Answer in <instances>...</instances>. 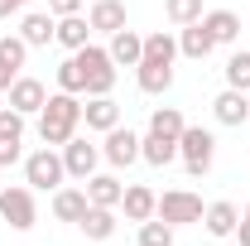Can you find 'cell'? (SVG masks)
<instances>
[{"label": "cell", "instance_id": "1", "mask_svg": "<svg viewBox=\"0 0 250 246\" xmlns=\"http://www.w3.org/2000/svg\"><path fill=\"white\" fill-rule=\"evenodd\" d=\"M77 125H82V97L53 92L43 101V111H39V140H43V145L62 150V145L77 135Z\"/></svg>", "mask_w": 250, "mask_h": 246}, {"label": "cell", "instance_id": "2", "mask_svg": "<svg viewBox=\"0 0 250 246\" xmlns=\"http://www.w3.org/2000/svg\"><path fill=\"white\" fill-rule=\"evenodd\" d=\"M178 159H183V169L192 179H202V174L212 169V159H217V135H212L207 125H183V135H178Z\"/></svg>", "mask_w": 250, "mask_h": 246}, {"label": "cell", "instance_id": "3", "mask_svg": "<svg viewBox=\"0 0 250 246\" xmlns=\"http://www.w3.org/2000/svg\"><path fill=\"white\" fill-rule=\"evenodd\" d=\"M62 179H67V169H62V150L43 145V150L24 154V184H29L34 193H53V188H62Z\"/></svg>", "mask_w": 250, "mask_h": 246}, {"label": "cell", "instance_id": "4", "mask_svg": "<svg viewBox=\"0 0 250 246\" xmlns=\"http://www.w3.org/2000/svg\"><path fill=\"white\" fill-rule=\"evenodd\" d=\"M202 198L192 193V188H168V193H159V208H154V217H164L173 232L178 227H192V222H202Z\"/></svg>", "mask_w": 250, "mask_h": 246}, {"label": "cell", "instance_id": "5", "mask_svg": "<svg viewBox=\"0 0 250 246\" xmlns=\"http://www.w3.org/2000/svg\"><path fill=\"white\" fill-rule=\"evenodd\" d=\"M0 217H5L15 232H29L34 222H39L34 188H29V184H5V188H0Z\"/></svg>", "mask_w": 250, "mask_h": 246}, {"label": "cell", "instance_id": "6", "mask_svg": "<svg viewBox=\"0 0 250 246\" xmlns=\"http://www.w3.org/2000/svg\"><path fill=\"white\" fill-rule=\"evenodd\" d=\"M77 63L87 73V97H111V87H116V63H111V53L96 49V44H87V49H77Z\"/></svg>", "mask_w": 250, "mask_h": 246}, {"label": "cell", "instance_id": "7", "mask_svg": "<svg viewBox=\"0 0 250 246\" xmlns=\"http://www.w3.org/2000/svg\"><path fill=\"white\" fill-rule=\"evenodd\" d=\"M96 164H101V145H92L87 135H72V140L62 145V169H67V179L87 184L96 174Z\"/></svg>", "mask_w": 250, "mask_h": 246}, {"label": "cell", "instance_id": "8", "mask_svg": "<svg viewBox=\"0 0 250 246\" xmlns=\"http://www.w3.org/2000/svg\"><path fill=\"white\" fill-rule=\"evenodd\" d=\"M101 159H106L111 169H130V164L140 159V135H135L130 125H111L106 140H101Z\"/></svg>", "mask_w": 250, "mask_h": 246}, {"label": "cell", "instance_id": "9", "mask_svg": "<svg viewBox=\"0 0 250 246\" xmlns=\"http://www.w3.org/2000/svg\"><path fill=\"white\" fill-rule=\"evenodd\" d=\"M43 101H48V87H43L39 77H24V73H20V77L10 82V92H5V106H15L20 116H39Z\"/></svg>", "mask_w": 250, "mask_h": 246}, {"label": "cell", "instance_id": "10", "mask_svg": "<svg viewBox=\"0 0 250 246\" xmlns=\"http://www.w3.org/2000/svg\"><path fill=\"white\" fill-rule=\"evenodd\" d=\"M135 82L145 97H164L173 87V63H159V58H140L135 63Z\"/></svg>", "mask_w": 250, "mask_h": 246}, {"label": "cell", "instance_id": "11", "mask_svg": "<svg viewBox=\"0 0 250 246\" xmlns=\"http://www.w3.org/2000/svg\"><path fill=\"white\" fill-rule=\"evenodd\" d=\"M212 116H217L221 125H246L250 121V97L236 92V87H226V92L212 97Z\"/></svg>", "mask_w": 250, "mask_h": 246}, {"label": "cell", "instance_id": "12", "mask_svg": "<svg viewBox=\"0 0 250 246\" xmlns=\"http://www.w3.org/2000/svg\"><path fill=\"white\" fill-rule=\"evenodd\" d=\"M53 25H58V20H53L48 10H24V15H20V39H24L29 49H48V44H53Z\"/></svg>", "mask_w": 250, "mask_h": 246}, {"label": "cell", "instance_id": "13", "mask_svg": "<svg viewBox=\"0 0 250 246\" xmlns=\"http://www.w3.org/2000/svg\"><path fill=\"white\" fill-rule=\"evenodd\" d=\"M106 53H111V63H116V68H135V63L145 58V34L116 29V34H111V44H106Z\"/></svg>", "mask_w": 250, "mask_h": 246}, {"label": "cell", "instance_id": "14", "mask_svg": "<svg viewBox=\"0 0 250 246\" xmlns=\"http://www.w3.org/2000/svg\"><path fill=\"white\" fill-rule=\"evenodd\" d=\"M87 25H92V34H111L125 29V0H92V10H87Z\"/></svg>", "mask_w": 250, "mask_h": 246}, {"label": "cell", "instance_id": "15", "mask_svg": "<svg viewBox=\"0 0 250 246\" xmlns=\"http://www.w3.org/2000/svg\"><path fill=\"white\" fill-rule=\"evenodd\" d=\"M53 44H62L67 53L87 49V44H92V25H87V15H62L58 25H53Z\"/></svg>", "mask_w": 250, "mask_h": 246}, {"label": "cell", "instance_id": "16", "mask_svg": "<svg viewBox=\"0 0 250 246\" xmlns=\"http://www.w3.org/2000/svg\"><path fill=\"white\" fill-rule=\"evenodd\" d=\"M82 125L96 130V135H106L111 125H121V106H116L111 97H87V106H82Z\"/></svg>", "mask_w": 250, "mask_h": 246}, {"label": "cell", "instance_id": "17", "mask_svg": "<svg viewBox=\"0 0 250 246\" xmlns=\"http://www.w3.org/2000/svg\"><path fill=\"white\" fill-rule=\"evenodd\" d=\"M92 203H87V188H72V184H62V188H53V217L58 222H82V213H87Z\"/></svg>", "mask_w": 250, "mask_h": 246}, {"label": "cell", "instance_id": "18", "mask_svg": "<svg viewBox=\"0 0 250 246\" xmlns=\"http://www.w3.org/2000/svg\"><path fill=\"white\" fill-rule=\"evenodd\" d=\"M236 222H241V208L236 203H207V213H202V227H207V237H236Z\"/></svg>", "mask_w": 250, "mask_h": 246}, {"label": "cell", "instance_id": "19", "mask_svg": "<svg viewBox=\"0 0 250 246\" xmlns=\"http://www.w3.org/2000/svg\"><path fill=\"white\" fill-rule=\"evenodd\" d=\"M202 29L212 34V44H226V49H231V44L241 39V15H236V10H207V15H202Z\"/></svg>", "mask_w": 250, "mask_h": 246}, {"label": "cell", "instance_id": "20", "mask_svg": "<svg viewBox=\"0 0 250 246\" xmlns=\"http://www.w3.org/2000/svg\"><path fill=\"white\" fill-rule=\"evenodd\" d=\"M121 208H125V217H130V222H149V217H154V208H159V193H154V188H145V184H125Z\"/></svg>", "mask_w": 250, "mask_h": 246}, {"label": "cell", "instance_id": "21", "mask_svg": "<svg viewBox=\"0 0 250 246\" xmlns=\"http://www.w3.org/2000/svg\"><path fill=\"white\" fill-rule=\"evenodd\" d=\"M140 159H145V164H154V169H164V164H173V159H178V140L145 130V135H140Z\"/></svg>", "mask_w": 250, "mask_h": 246}, {"label": "cell", "instance_id": "22", "mask_svg": "<svg viewBox=\"0 0 250 246\" xmlns=\"http://www.w3.org/2000/svg\"><path fill=\"white\" fill-rule=\"evenodd\" d=\"M121 198H125V184L116 174H92L87 179V203H96V208H121Z\"/></svg>", "mask_w": 250, "mask_h": 246}, {"label": "cell", "instance_id": "23", "mask_svg": "<svg viewBox=\"0 0 250 246\" xmlns=\"http://www.w3.org/2000/svg\"><path fill=\"white\" fill-rule=\"evenodd\" d=\"M212 49H217V44H212V34L202 29V20H197V25H183V29H178V53H183V58L202 63L207 53H212Z\"/></svg>", "mask_w": 250, "mask_h": 246}, {"label": "cell", "instance_id": "24", "mask_svg": "<svg viewBox=\"0 0 250 246\" xmlns=\"http://www.w3.org/2000/svg\"><path fill=\"white\" fill-rule=\"evenodd\" d=\"M77 227L87 232V242H111V237H116V208H96V203H92Z\"/></svg>", "mask_w": 250, "mask_h": 246}, {"label": "cell", "instance_id": "25", "mask_svg": "<svg viewBox=\"0 0 250 246\" xmlns=\"http://www.w3.org/2000/svg\"><path fill=\"white\" fill-rule=\"evenodd\" d=\"M58 92L87 97V73H82V63H77V53H67V58L58 63Z\"/></svg>", "mask_w": 250, "mask_h": 246}, {"label": "cell", "instance_id": "26", "mask_svg": "<svg viewBox=\"0 0 250 246\" xmlns=\"http://www.w3.org/2000/svg\"><path fill=\"white\" fill-rule=\"evenodd\" d=\"M183 111H178V106H154V111H149V130H154V135H168V140H178V135H183Z\"/></svg>", "mask_w": 250, "mask_h": 246}, {"label": "cell", "instance_id": "27", "mask_svg": "<svg viewBox=\"0 0 250 246\" xmlns=\"http://www.w3.org/2000/svg\"><path fill=\"white\" fill-rule=\"evenodd\" d=\"M226 87H236V92H250V49H236L231 58H226Z\"/></svg>", "mask_w": 250, "mask_h": 246}, {"label": "cell", "instance_id": "28", "mask_svg": "<svg viewBox=\"0 0 250 246\" xmlns=\"http://www.w3.org/2000/svg\"><path fill=\"white\" fill-rule=\"evenodd\" d=\"M145 58L173 63V58H178V39H173L168 29H154V34H145Z\"/></svg>", "mask_w": 250, "mask_h": 246}, {"label": "cell", "instance_id": "29", "mask_svg": "<svg viewBox=\"0 0 250 246\" xmlns=\"http://www.w3.org/2000/svg\"><path fill=\"white\" fill-rule=\"evenodd\" d=\"M164 15H168V25H197L207 10H202V0H164Z\"/></svg>", "mask_w": 250, "mask_h": 246}, {"label": "cell", "instance_id": "30", "mask_svg": "<svg viewBox=\"0 0 250 246\" xmlns=\"http://www.w3.org/2000/svg\"><path fill=\"white\" fill-rule=\"evenodd\" d=\"M140 246H173V227H168L164 217L140 222Z\"/></svg>", "mask_w": 250, "mask_h": 246}, {"label": "cell", "instance_id": "31", "mask_svg": "<svg viewBox=\"0 0 250 246\" xmlns=\"http://www.w3.org/2000/svg\"><path fill=\"white\" fill-rule=\"evenodd\" d=\"M24 58H29V44H24L20 34H5V39H0V63L20 73V68H24Z\"/></svg>", "mask_w": 250, "mask_h": 246}, {"label": "cell", "instance_id": "32", "mask_svg": "<svg viewBox=\"0 0 250 246\" xmlns=\"http://www.w3.org/2000/svg\"><path fill=\"white\" fill-rule=\"evenodd\" d=\"M24 121H29V116H20L15 106L0 101V140H24Z\"/></svg>", "mask_w": 250, "mask_h": 246}, {"label": "cell", "instance_id": "33", "mask_svg": "<svg viewBox=\"0 0 250 246\" xmlns=\"http://www.w3.org/2000/svg\"><path fill=\"white\" fill-rule=\"evenodd\" d=\"M20 159H24V140H0V169H10Z\"/></svg>", "mask_w": 250, "mask_h": 246}, {"label": "cell", "instance_id": "34", "mask_svg": "<svg viewBox=\"0 0 250 246\" xmlns=\"http://www.w3.org/2000/svg\"><path fill=\"white\" fill-rule=\"evenodd\" d=\"M82 5H87V0H48V15H53V20H62V15H82Z\"/></svg>", "mask_w": 250, "mask_h": 246}, {"label": "cell", "instance_id": "35", "mask_svg": "<svg viewBox=\"0 0 250 246\" xmlns=\"http://www.w3.org/2000/svg\"><path fill=\"white\" fill-rule=\"evenodd\" d=\"M34 0H0V20H10V15H24Z\"/></svg>", "mask_w": 250, "mask_h": 246}, {"label": "cell", "instance_id": "36", "mask_svg": "<svg viewBox=\"0 0 250 246\" xmlns=\"http://www.w3.org/2000/svg\"><path fill=\"white\" fill-rule=\"evenodd\" d=\"M236 242H241V246H250V203L241 208V222H236Z\"/></svg>", "mask_w": 250, "mask_h": 246}, {"label": "cell", "instance_id": "37", "mask_svg": "<svg viewBox=\"0 0 250 246\" xmlns=\"http://www.w3.org/2000/svg\"><path fill=\"white\" fill-rule=\"evenodd\" d=\"M15 77H20V73H15V68H5V63H0V87H5V92H10V82H15Z\"/></svg>", "mask_w": 250, "mask_h": 246}, {"label": "cell", "instance_id": "38", "mask_svg": "<svg viewBox=\"0 0 250 246\" xmlns=\"http://www.w3.org/2000/svg\"><path fill=\"white\" fill-rule=\"evenodd\" d=\"M0 101H5V87H0Z\"/></svg>", "mask_w": 250, "mask_h": 246}, {"label": "cell", "instance_id": "39", "mask_svg": "<svg viewBox=\"0 0 250 246\" xmlns=\"http://www.w3.org/2000/svg\"><path fill=\"white\" fill-rule=\"evenodd\" d=\"M0 188H5V179H0Z\"/></svg>", "mask_w": 250, "mask_h": 246}, {"label": "cell", "instance_id": "40", "mask_svg": "<svg viewBox=\"0 0 250 246\" xmlns=\"http://www.w3.org/2000/svg\"><path fill=\"white\" fill-rule=\"evenodd\" d=\"M246 125H250V121H246Z\"/></svg>", "mask_w": 250, "mask_h": 246}]
</instances>
